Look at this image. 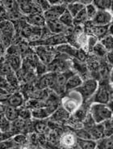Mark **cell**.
<instances>
[{
	"instance_id": "6da1fadb",
	"label": "cell",
	"mask_w": 113,
	"mask_h": 149,
	"mask_svg": "<svg viewBox=\"0 0 113 149\" xmlns=\"http://www.w3.org/2000/svg\"><path fill=\"white\" fill-rule=\"evenodd\" d=\"M90 116L96 124L103 123L112 118L113 113L109 106L103 104L94 103L90 106Z\"/></svg>"
},
{
	"instance_id": "7a4b0ae2",
	"label": "cell",
	"mask_w": 113,
	"mask_h": 149,
	"mask_svg": "<svg viewBox=\"0 0 113 149\" xmlns=\"http://www.w3.org/2000/svg\"><path fill=\"white\" fill-rule=\"evenodd\" d=\"M97 88H98V82L94 79H90L83 82V84L75 89V91L81 95L82 98L86 100L91 97L97 91Z\"/></svg>"
},
{
	"instance_id": "3957f363",
	"label": "cell",
	"mask_w": 113,
	"mask_h": 149,
	"mask_svg": "<svg viewBox=\"0 0 113 149\" xmlns=\"http://www.w3.org/2000/svg\"><path fill=\"white\" fill-rule=\"evenodd\" d=\"M66 10H67V3L65 2L59 5H53V6L51 5V8L48 11L44 12V16L46 21L59 19L61 15Z\"/></svg>"
},
{
	"instance_id": "277c9868",
	"label": "cell",
	"mask_w": 113,
	"mask_h": 149,
	"mask_svg": "<svg viewBox=\"0 0 113 149\" xmlns=\"http://www.w3.org/2000/svg\"><path fill=\"white\" fill-rule=\"evenodd\" d=\"M113 21V14L107 11H98L94 18L89 22L95 26H109Z\"/></svg>"
},
{
	"instance_id": "5b68a950",
	"label": "cell",
	"mask_w": 113,
	"mask_h": 149,
	"mask_svg": "<svg viewBox=\"0 0 113 149\" xmlns=\"http://www.w3.org/2000/svg\"><path fill=\"white\" fill-rule=\"evenodd\" d=\"M57 109H58V106L57 104H49L44 108L32 109V115L34 118H37V119H45L49 116L53 115Z\"/></svg>"
},
{
	"instance_id": "8992f818",
	"label": "cell",
	"mask_w": 113,
	"mask_h": 149,
	"mask_svg": "<svg viewBox=\"0 0 113 149\" xmlns=\"http://www.w3.org/2000/svg\"><path fill=\"white\" fill-rule=\"evenodd\" d=\"M47 67L49 72L59 74V73H62V72L68 71L69 64L66 60L61 59V58H54L53 62L50 63L47 66Z\"/></svg>"
},
{
	"instance_id": "52a82bcc",
	"label": "cell",
	"mask_w": 113,
	"mask_h": 149,
	"mask_svg": "<svg viewBox=\"0 0 113 149\" xmlns=\"http://www.w3.org/2000/svg\"><path fill=\"white\" fill-rule=\"evenodd\" d=\"M37 54L42 63L48 65L53 62L55 56L54 51H52L48 46H38V48H37Z\"/></svg>"
},
{
	"instance_id": "ba28073f",
	"label": "cell",
	"mask_w": 113,
	"mask_h": 149,
	"mask_svg": "<svg viewBox=\"0 0 113 149\" xmlns=\"http://www.w3.org/2000/svg\"><path fill=\"white\" fill-rule=\"evenodd\" d=\"M70 71H65L62 73L56 74L55 81L53 87L55 89L57 90V92H62L63 90H65V84L67 82L68 79L74 74H70Z\"/></svg>"
},
{
	"instance_id": "9c48e42d",
	"label": "cell",
	"mask_w": 113,
	"mask_h": 149,
	"mask_svg": "<svg viewBox=\"0 0 113 149\" xmlns=\"http://www.w3.org/2000/svg\"><path fill=\"white\" fill-rule=\"evenodd\" d=\"M55 77H56V74L53 73V72H49V73L44 74L39 79L37 83V87L41 90L53 87L54 84V81H55Z\"/></svg>"
},
{
	"instance_id": "30bf717a",
	"label": "cell",
	"mask_w": 113,
	"mask_h": 149,
	"mask_svg": "<svg viewBox=\"0 0 113 149\" xmlns=\"http://www.w3.org/2000/svg\"><path fill=\"white\" fill-rule=\"evenodd\" d=\"M46 26L53 35H59V34L63 35L65 30L66 29V27L59 19L46 21Z\"/></svg>"
},
{
	"instance_id": "8fae6325",
	"label": "cell",
	"mask_w": 113,
	"mask_h": 149,
	"mask_svg": "<svg viewBox=\"0 0 113 149\" xmlns=\"http://www.w3.org/2000/svg\"><path fill=\"white\" fill-rule=\"evenodd\" d=\"M27 23L37 28H45L46 26V19L42 14H32L27 16Z\"/></svg>"
},
{
	"instance_id": "7c38bea8",
	"label": "cell",
	"mask_w": 113,
	"mask_h": 149,
	"mask_svg": "<svg viewBox=\"0 0 113 149\" xmlns=\"http://www.w3.org/2000/svg\"><path fill=\"white\" fill-rule=\"evenodd\" d=\"M90 26H88V29L90 30L91 35H93L97 39L102 40L107 34H109V26H95L92 25L89 21Z\"/></svg>"
},
{
	"instance_id": "4fadbf2b",
	"label": "cell",
	"mask_w": 113,
	"mask_h": 149,
	"mask_svg": "<svg viewBox=\"0 0 113 149\" xmlns=\"http://www.w3.org/2000/svg\"><path fill=\"white\" fill-rule=\"evenodd\" d=\"M83 79L81 76L78 74H74L71 75L68 79L67 82L65 84V91L77 89L80 86L83 84Z\"/></svg>"
},
{
	"instance_id": "5bb4252c",
	"label": "cell",
	"mask_w": 113,
	"mask_h": 149,
	"mask_svg": "<svg viewBox=\"0 0 113 149\" xmlns=\"http://www.w3.org/2000/svg\"><path fill=\"white\" fill-rule=\"evenodd\" d=\"M7 103H8V105H11L15 108H20L23 103V97L22 93L19 92L12 93L8 98Z\"/></svg>"
},
{
	"instance_id": "9a60e30c",
	"label": "cell",
	"mask_w": 113,
	"mask_h": 149,
	"mask_svg": "<svg viewBox=\"0 0 113 149\" xmlns=\"http://www.w3.org/2000/svg\"><path fill=\"white\" fill-rule=\"evenodd\" d=\"M86 6L81 1L76 2H69L67 3V10L70 13L73 17H75L80 11L85 9Z\"/></svg>"
},
{
	"instance_id": "2e32d148",
	"label": "cell",
	"mask_w": 113,
	"mask_h": 149,
	"mask_svg": "<svg viewBox=\"0 0 113 149\" xmlns=\"http://www.w3.org/2000/svg\"><path fill=\"white\" fill-rule=\"evenodd\" d=\"M79 49H77L74 45H69V44H62V45H57L56 48L57 51L61 53H64L68 55H70L72 57H74L76 58L77 54L79 53Z\"/></svg>"
},
{
	"instance_id": "e0dca14e",
	"label": "cell",
	"mask_w": 113,
	"mask_h": 149,
	"mask_svg": "<svg viewBox=\"0 0 113 149\" xmlns=\"http://www.w3.org/2000/svg\"><path fill=\"white\" fill-rule=\"evenodd\" d=\"M5 62L8 63L12 70L15 71H18L20 70V67L22 66V59L20 56H12L7 55Z\"/></svg>"
},
{
	"instance_id": "ac0fdd59",
	"label": "cell",
	"mask_w": 113,
	"mask_h": 149,
	"mask_svg": "<svg viewBox=\"0 0 113 149\" xmlns=\"http://www.w3.org/2000/svg\"><path fill=\"white\" fill-rule=\"evenodd\" d=\"M109 101V93L107 90L104 88H101L97 91V93L95 94L94 102L99 103V104H106Z\"/></svg>"
},
{
	"instance_id": "d6986e66",
	"label": "cell",
	"mask_w": 113,
	"mask_h": 149,
	"mask_svg": "<svg viewBox=\"0 0 113 149\" xmlns=\"http://www.w3.org/2000/svg\"><path fill=\"white\" fill-rule=\"evenodd\" d=\"M15 26L14 23L10 20H3L1 21V33L9 34L11 36H15Z\"/></svg>"
},
{
	"instance_id": "ffe728a7",
	"label": "cell",
	"mask_w": 113,
	"mask_h": 149,
	"mask_svg": "<svg viewBox=\"0 0 113 149\" xmlns=\"http://www.w3.org/2000/svg\"><path fill=\"white\" fill-rule=\"evenodd\" d=\"M34 1H18L19 11L26 16L32 14Z\"/></svg>"
},
{
	"instance_id": "44dd1931",
	"label": "cell",
	"mask_w": 113,
	"mask_h": 149,
	"mask_svg": "<svg viewBox=\"0 0 113 149\" xmlns=\"http://www.w3.org/2000/svg\"><path fill=\"white\" fill-rule=\"evenodd\" d=\"M79 105V101H77V99L72 97H66L63 101V107L70 113L75 112Z\"/></svg>"
},
{
	"instance_id": "7402d4cb",
	"label": "cell",
	"mask_w": 113,
	"mask_h": 149,
	"mask_svg": "<svg viewBox=\"0 0 113 149\" xmlns=\"http://www.w3.org/2000/svg\"><path fill=\"white\" fill-rule=\"evenodd\" d=\"M4 117H6L9 121L14 122L15 120L18 119L19 116V108H15L11 105H7L3 113Z\"/></svg>"
},
{
	"instance_id": "603a6c76",
	"label": "cell",
	"mask_w": 113,
	"mask_h": 149,
	"mask_svg": "<svg viewBox=\"0 0 113 149\" xmlns=\"http://www.w3.org/2000/svg\"><path fill=\"white\" fill-rule=\"evenodd\" d=\"M77 143L80 149H96L98 143L94 139L77 138Z\"/></svg>"
},
{
	"instance_id": "cb8c5ba5",
	"label": "cell",
	"mask_w": 113,
	"mask_h": 149,
	"mask_svg": "<svg viewBox=\"0 0 113 149\" xmlns=\"http://www.w3.org/2000/svg\"><path fill=\"white\" fill-rule=\"evenodd\" d=\"M27 128H28L27 120H23L20 118L12 122V124H11V131L14 132V134L15 133V130H16V133H19V132H22V130H26Z\"/></svg>"
},
{
	"instance_id": "d4e9b609",
	"label": "cell",
	"mask_w": 113,
	"mask_h": 149,
	"mask_svg": "<svg viewBox=\"0 0 113 149\" xmlns=\"http://www.w3.org/2000/svg\"><path fill=\"white\" fill-rule=\"evenodd\" d=\"M61 143L66 148H70L74 145V143H77V139L74 136V134H70V133H66V134H63L61 136L60 139Z\"/></svg>"
},
{
	"instance_id": "484cf974",
	"label": "cell",
	"mask_w": 113,
	"mask_h": 149,
	"mask_svg": "<svg viewBox=\"0 0 113 149\" xmlns=\"http://www.w3.org/2000/svg\"><path fill=\"white\" fill-rule=\"evenodd\" d=\"M61 22L62 23L65 27H74V17L68 11V10L65 11L64 13L61 15V16L59 19Z\"/></svg>"
},
{
	"instance_id": "4316f807",
	"label": "cell",
	"mask_w": 113,
	"mask_h": 149,
	"mask_svg": "<svg viewBox=\"0 0 113 149\" xmlns=\"http://www.w3.org/2000/svg\"><path fill=\"white\" fill-rule=\"evenodd\" d=\"M88 21L86 9H83V11H80L75 17H74V25L78 26V25H82L83 24H85Z\"/></svg>"
},
{
	"instance_id": "83f0119b",
	"label": "cell",
	"mask_w": 113,
	"mask_h": 149,
	"mask_svg": "<svg viewBox=\"0 0 113 149\" xmlns=\"http://www.w3.org/2000/svg\"><path fill=\"white\" fill-rule=\"evenodd\" d=\"M97 149H113V134L103 139L98 143Z\"/></svg>"
},
{
	"instance_id": "f1b7e54d",
	"label": "cell",
	"mask_w": 113,
	"mask_h": 149,
	"mask_svg": "<svg viewBox=\"0 0 113 149\" xmlns=\"http://www.w3.org/2000/svg\"><path fill=\"white\" fill-rule=\"evenodd\" d=\"M1 6L5 8V10L8 12H12L19 10L18 2H15V1H2Z\"/></svg>"
},
{
	"instance_id": "f546056e",
	"label": "cell",
	"mask_w": 113,
	"mask_h": 149,
	"mask_svg": "<svg viewBox=\"0 0 113 149\" xmlns=\"http://www.w3.org/2000/svg\"><path fill=\"white\" fill-rule=\"evenodd\" d=\"M93 4L98 9V11H111L112 1H93Z\"/></svg>"
},
{
	"instance_id": "4dcf8cb0",
	"label": "cell",
	"mask_w": 113,
	"mask_h": 149,
	"mask_svg": "<svg viewBox=\"0 0 113 149\" xmlns=\"http://www.w3.org/2000/svg\"><path fill=\"white\" fill-rule=\"evenodd\" d=\"M69 115H70V113L66 111L64 108H58L52 115V119L55 121H61V120L68 118Z\"/></svg>"
},
{
	"instance_id": "1f68e13d",
	"label": "cell",
	"mask_w": 113,
	"mask_h": 149,
	"mask_svg": "<svg viewBox=\"0 0 113 149\" xmlns=\"http://www.w3.org/2000/svg\"><path fill=\"white\" fill-rule=\"evenodd\" d=\"M47 103L43 100H39V99H32L29 101H28V107L33 109H38L44 108L47 106Z\"/></svg>"
},
{
	"instance_id": "d6a6232c",
	"label": "cell",
	"mask_w": 113,
	"mask_h": 149,
	"mask_svg": "<svg viewBox=\"0 0 113 149\" xmlns=\"http://www.w3.org/2000/svg\"><path fill=\"white\" fill-rule=\"evenodd\" d=\"M107 51H113V37L111 34H107L99 41Z\"/></svg>"
},
{
	"instance_id": "836d02e7",
	"label": "cell",
	"mask_w": 113,
	"mask_h": 149,
	"mask_svg": "<svg viewBox=\"0 0 113 149\" xmlns=\"http://www.w3.org/2000/svg\"><path fill=\"white\" fill-rule=\"evenodd\" d=\"M86 12H87V18H88V21H91L94 18V16L96 15L97 12H98V9L96 8V7L93 4V2L90 3L89 5L86 6Z\"/></svg>"
},
{
	"instance_id": "e575fe53",
	"label": "cell",
	"mask_w": 113,
	"mask_h": 149,
	"mask_svg": "<svg viewBox=\"0 0 113 149\" xmlns=\"http://www.w3.org/2000/svg\"><path fill=\"white\" fill-rule=\"evenodd\" d=\"M5 78L14 89H15L19 85V79H18V77H17L15 71H12L11 73L8 74L7 76H5Z\"/></svg>"
},
{
	"instance_id": "d590c367",
	"label": "cell",
	"mask_w": 113,
	"mask_h": 149,
	"mask_svg": "<svg viewBox=\"0 0 113 149\" xmlns=\"http://www.w3.org/2000/svg\"><path fill=\"white\" fill-rule=\"evenodd\" d=\"M92 51H93L94 54H96V55L98 56H101V57L107 54V50L106 49L105 47L102 45L100 42H98L96 45H94Z\"/></svg>"
},
{
	"instance_id": "8d00e7d4",
	"label": "cell",
	"mask_w": 113,
	"mask_h": 149,
	"mask_svg": "<svg viewBox=\"0 0 113 149\" xmlns=\"http://www.w3.org/2000/svg\"><path fill=\"white\" fill-rule=\"evenodd\" d=\"M11 130V121L4 117L2 116V119H1V132H8Z\"/></svg>"
},
{
	"instance_id": "74e56055",
	"label": "cell",
	"mask_w": 113,
	"mask_h": 149,
	"mask_svg": "<svg viewBox=\"0 0 113 149\" xmlns=\"http://www.w3.org/2000/svg\"><path fill=\"white\" fill-rule=\"evenodd\" d=\"M19 116L20 118L23 120L30 119L32 115V111H30L29 109L26 107H23V108H19Z\"/></svg>"
},
{
	"instance_id": "f35d334b",
	"label": "cell",
	"mask_w": 113,
	"mask_h": 149,
	"mask_svg": "<svg viewBox=\"0 0 113 149\" xmlns=\"http://www.w3.org/2000/svg\"><path fill=\"white\" fill-rule=\"evenodd\" d=\"M47 129H48V125L44 122H37L34 125V130L40 134L45 133L47 131Z\"/></svg>"
},
{
	"instance_id": "ab89813d",
	"label": "cell",
	"mask_w": 113,
	"mask_h": 149,
	"mask_svg": "<svg viewBox=\"0 0 113 149\" xmlns=\"http://www.w3.org/2000/svg\"><path fill=\"white\" fill-rule=\"evenodd\" d=\"M12 71H14L12 70V68L11 67V66L8 63H6V62H4L3 63L1 64V74H2V77L3 76H7L8 74H9L10 73H11Z\"/></svg>"
},
{
	"instance_id": "60d3db41",
	"label": "cell",
	"mask_w": 113,
	"mask_h": 149,
	"mask_svg": "<svg viewBox=\"0 0 113 149\" xmlns=\"http://www.w3.org/2000/svg\"><path fill=\"white\" fill-rule=\"evenodd\" d=\"M14 140H15V142H16V143H18L23 144V143H24L27 141V139L26 137H25L24 135H23V134H17L16 136H15Z\"/></svg>"
},
{
	"instance_id": "b9f144b4",
	"label": "cell",
	"mask_w": 113,
	"mask_h": 149,
	"mask_svg": "<svg viewBox=\"0 0 113 149\" xmlns=\"http://www.w3.org/2000/svg\"><path fill=\"white\" fill-rule=\"evenodd\" d=\"M39 3L41 4L42 10H43L44 12L46 11H48L49 8H51V4L49 3V1H39Z\"/></svg>"
},
{
	"instance_id": "7bdbcfd3",
	"label": "cell",
	"mask_w": 113,
	"mask_h": 149,
	"mask_svg": "<svg viewBox=\"0 0 113 149\" xmlns=\"http://www.w3.org/2000/svg\"><path fill=\"white\" fill-rule=\"evenodd\" d=\"M107 59L109 61L110 63L113 64V51H111V52L107 53Z\"/></svg>"
},
{
	"instance_id": "ee69618b",
	"label": "cell",
	"mask_w": 113,
	"mask_h": 149,
	"mask_svg": "<svg viewBox=\"0 0 113 149\" xmlns=\"http://www.w3.org/2000/svg\"><path fill=\"white\" fill-rule=\"evenodd\" d=\"M109 34H111L113 37V21L111 23V24L109 25Z\"/></svg>"
},
{
	"instance_id": "f6af8a7d",
	"label": "cell",
	"mask_w": 113,
	"mask_h": 149,
	"mask_svg": "<svg viewBox=\"0 0 113 149\" xmlns=\"http://www.w3.org/2000/svg\"><path fill=\"white\" fill-rule=\"evenodd\" d=\"M110 81L112 84H113V67L112 69V71H111V74H110Z\"/></svg>"
},
{
	"instance_id": "bcb514c9",
	"label": "cell",
	"mask_w": 113,
	"mask_h": 149,
	"mask_svg": "<svg viewBox=\"0 0 113 149\" xmlns=\"http://www.w3.org/2000/svg\"><path fill=\"white\" fill-rule=\"evenodd\" d=\"M111 11L112 12V14H113V1H112V8H111Z\"/></svg>"
},
{
	"instance_id": "7dc6e473",
	"label": "cell",
	"mask_w": 113,
	"mask_h": 149,
	"mask_svg": "<svg viewBox=\"0 0 113 149\" xmlns=\"http://www.w3.org/2000/svg\"><path fill=\"white\" fill-rule=\"evenodd\" d=\"M112 124H113V118H112Z\"/></svg>"
}]
</instances>
